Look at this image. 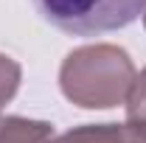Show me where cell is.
Here are the masks:
<instances>
[{"instance_id":"obj_7","label":"cell","mask_w":146,"mask_h":143,"mask_svg":"<svg viewBox=\"0 0 146 143\" xmlns=\"http://www.w3.org/2000/svg\"><path fill=\"white\" fill-rule=\"evenodd\" d=\"M143 25H146V11H143Z\"/></svg>"},{"instance_id":"obj_3","label":"cell","mask_w":146,"mask_h":143,"mask_svg":"<svg viewBox=\"0 0 146 143\" xmlns=\"http://www.w3.org/2000/svg\"><path fill=\"white\" fill-rule=\"evenodd\" d=\"M54 143H146V126L141 124H84L59 135Z\"/></svg>"},{"instance_id":"obj_4","label":"cell","mask_w":146,"mask_h":143,"mask_svg":"<svg viewBox=\"0 0 146 143\" xmlns=\"http://www.w3.org/2000/svg\"><path fill=\"white\" fill-rule=\"evenodd\" d=\"M0 143H54V126L20 115L0 118Z\"/></svg>"},{"instance_id":"obj_5","label":"cell","mask_w":146,"mask_h":143,"mask_svg":"<svg viewBox=\"0 0 146 143\" xmlns=\"http://www.w3.org/2000/svg\"><path fill=\"white\" fill-rule=\"evenodd\" d=\"M124 107H127V121L129 124L146 126V68L135 76V81H132V87L127 93Z\"/></svg>"},{"instance_id":"obj_2","label":"cell","mask_w":146,"mask_h":143,"mask_svg":"<svg viewBox=\"0 0 146 143\" xmlns=\"http://www.w3.org/2000/svg\"><path fill=\"white\" fill-rule=\"evenodd\" d=\"M54 28L73 36L118 31L146 11V0H31Z\"/></svg>"},{"instance_id":"obj_1","label":"cell","mask_w":146,"mask_h":143,"mask_svg":"<svg viewBox=\"0 0 146 143\" xmlns=\"http://www.w3.org/2000/svg\"><path fill=\"white\" fill-rule=\"evenodd\" d=\"M135 65L118 45H84L65 56L59 68L62 95L82 109H110L127 101Z\"/></svg>"},{"instance_id":"obj_6","label":"cell","mask_w":146,"mask_h":143,"mask_svg":"<svg viewBox=\"0 0 146 143\" xmlns=\"http://www.w3.org/2000/svg\"><path fill=\"white\" fill-rule=\"evenodd\" d=\"M20 81H23V68H20L11 56L0 54V109L17 95Z\"/></svg>"}]
</instances>
